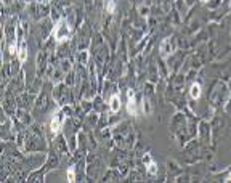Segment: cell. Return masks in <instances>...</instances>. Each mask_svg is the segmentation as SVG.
<instances>
[{
  "label": "cell",
  "mask_w": 231,
  "mask_h": 183,
  "mask_svg": "<svg viewBox=\"0 0 231 183\" xmlns=\"http://www.w3.org/2000/svg\"><path fill=\"white\" fill-rule=\"evenodd\" d=\"M53 36H55V39H56L58 42H63V40L68 39L69 27H68V24H66L63 19H60L56 22V26H55V29H53Z\"/></svg>",
  "instance_id": "obj_1"
},
{
  "label": "cell",
  "mask_w": 231,
  "mask_h": 183,
  "mask_svg": "<svg viewBox=\"0 0 231 183\" xmlns=\"http://www.w3.org/2000/svg\"><path fill=\"white\" fill-rule=\"evenodd\" d=\"M128 103H127V109L130 114H137V103H135V93L132 90H128Z\"/></svg>",
  "instance_id": "obj_2"
},
{
  "label": "cell",
  "mask_w": 231,
  "mask_h": 183,
  "mask_svg": "<svg viewBox=\"0 0 231 183\" xmlns=\"http://www.w3.org/2000/svg\"><path fill=\"white\" fill-rule=\"evenodd\" d=\"M60 127H61V112H58V114H55V116H53V119H51V132L58 133Z\"/></svg>",
  "instance_id": "obj_3"
},
{
  "label": "cell",
  "mask_w": 231,
  "mask_h": 183,
  "mask_svg": "<svg viewBox=\"0 0 231 183\" xmlns=\"http://www.w3.org/2000/svg\"><path fill=\"white\" fill-rule=\"evenodd\" d=\"M109 106H111V111H113V112H117V111H119V108H120V100H119L117 95H113V96H111V100H109Z\"/></svg>",
  "instance_id": "obj_4"
},
{
  "label": "cell",
  "mask_w": 231,
  "mask_h": 183,
  "mask_svg": "<svg viewBox=\"0 0 231 183\" xmlns=\"http://www.w3.org/2000/svg\"><path fill=\"white\" fill-rule=\"evenodd\" d=\"M145 161L148 162V172H149L151 175H156V172H157V166L154 164V162H151V157H149V156H146Z\"/></svg>",
  "instance_id": "obj_5"
},
{
  "label": "cell",
  "mask_w": 231,
  "mask_h": 183,
  "mask_svg": "<svg viewBox=\"0 0 231 183\" xmlns=\"http://www.w3.org/2000/svg\"><path fill=\"white\" fill-rule=\"evenodd\" d=\"M191 96L193 98H199L201 96V87H199V84H193L191 85Z\"/></svg>",
  "instance_id": "obj_6"
},
{
  "label": "cell",
  "mask_w": 231,
  "mask_h": 183,
  "mask_svg": "<svg viewBox=\"0 0 231 183\" xmlns=\"http://www.w3.org/2000/svg\"><path fill=\"white\" fill-rule=\"evenodd\" d=\"M18 58H19V61H21V63H23V61H26V48H24V45H21V47H19Z\"/></svg>",
  "instance_id": "obj_7"
},
{
  "label": "cell",
  "mask_w": 231,
  "mask_h": 183,
  "mask_svg": "<svg viewBox=\"0 0 231 183\" xmlns=\"http://www.w3.org/2000/svg\"><path fill=\"white\" fill-rule=\"evenodd\" d=\"M68 181H75V172H74L72 167L68 170Z\"/></svg>",
  "instance_id": "obj_8"
},
{
  "label": "cell",
  "mask_w": 231,
  "mask_h": 183,
  "mask_svg": "<svg viewBox=\"0 0 231 183\" xmlns=\"http://www.w3.org/2000/svg\"><path fill=\"white\" fill-rule=\"evenodd\" d=\"M108 11H109V13H114V2H113V0H109V2H108Z\"/></svg>",
  "instance_id": "obj_9"
},
{
  "label": "cell",
  "mask_w": 231,
  "mask_h": 183,
  "mask_svg": "<svg viewBox=\"0 0 231 183\" xmlns=\"http://www.w3.org/2000/svg\"><path fill=\"white\" fill-rule=\"evenodd\" d=\"M228 181H231V174H229V175H228Z\"/></svg>",
  "instance_id": "obj_10"
},
{
  "label": "cell",
  "mask_w": 231,
  "mask_h": 183,
  "mask_svg": "<svg viewBox=\"0 0 231 183\" xmlns=\"http://www.w3.org/2000/svg\"><path fill=\"white\" fill-rule=\"evenodd\" d=\"M202 2H207V0H202Z\"/></svg>",
  "instance_id": "obj_11"
}]
</instances>
